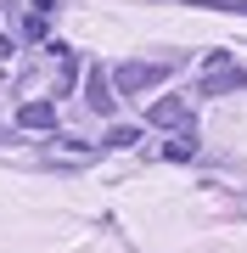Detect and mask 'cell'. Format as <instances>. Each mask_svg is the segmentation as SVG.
Listing matches in <instances>:
<instances>
[{"label": "cell", "instance_id": "1", "mask_svg": "<svg viewBox=\"0 0 247 253\" xmlns=\"http://www.w3.org/2000/svg\"><path fill=\"white\" fill-rule=\"evenodd\" d=\"M169 79V68H157V62H129L112 73V90L118 96H141V90H152V84H163Z\"/></svg>", "mask_w": 247, "mask_h": 253}, {"label": "cell", "instance_id": "2", "mask_svg": "<svg viewBox=\"0 0 247 253\" xmlns=\"http://www.w3.org/2000/svg\"><path fill=\"white\" fill-rule=\"evenodd\" d=\"M242 84H247V73L230 62V56H213V73L202 79V90H208V96H219V90H242Z\"/></svg>", "mask_w": 247, "mask_h": 253}, {"label": "cell", "instance_id": "3", "mask_svg": "<svg viewBox=\"0 0 247 253\" xmlns=\"http://www.w3.org/2000/svg\"><path fill=\"white\" fill-rule=\"evenodd\" d=\"M152 124H163V129H191V107H185L180 96H163L152 107Z\"/></svg>", "mask_w": 247, "mask_h": 253}, {"label": "cell", "instance_id": "4", "mask_svg": "<svg viewBox=\"0 0 247 253\" xmlns=\"http://www.w3.org/2000/svg\"><path fill=\"white\" fill-rule=\"evenodd\" d=\"M17 124L23 129H56V107H51V101H23V107H17Z\"/></svg>", "mask_w": 247, "mask_h": 253}, {"label": "cell", "instance_id": "5", "mask_svg": "<svg viewBox=\"0 0 247 253\" xmlns=\"http://www.w3.org/2000/svg\"><path fill=\"white\" fill-rule=\"evenodd\" d=\"M84 101H90L96 113H112V84H107L101 68H90V79H84Z\"/></svg>", "mask_w": 247, "mask_h": 253}, {"label": "cell", "instance_id": "6", "mask_svg": "<svg viewBox=\"0 0 247 253\" xmlns=\"http://www.w3.org/2000/svg\"><path fill=\"white\" fill-rule=\"evenodd\" d=\"M163 158H169V163H191V158H197V141H191V135L169 141V146H163Z\"/></svg>", "mask_w": 247, "mask_h": 253}, {"label": "cell", "instance_id": "7", "mask_svg": "<svg viewBox=\"0 0 247 253\" xmlns=\"http://www.w3.org/2000/svg\"><path fill=\"white\" fill-rule=\"evenodd\" d=\"M135 141H141V129H129V124H118V129L107 135V146H135Z\"/></svg>", "mask_w": 247, "mask_h": 253}]
</instances>
